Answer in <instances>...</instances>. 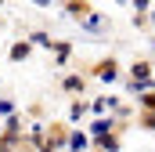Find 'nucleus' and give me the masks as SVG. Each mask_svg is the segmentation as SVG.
Segmentation results:
<instances>
[{
	"instance_id": "f257e3e1",
	"label": "nucleus",
	"mask_w": 155,
	"mask_h": 152,
	"mask_svg": "<svg viewBox=\"0 0 155 152\" xmlns=\"http://www.w3.org/2000/svg\"><path fill=\"white\" fill-rule=\"evenodd\" d=\"M25 54H29V43H15V47H11V58H15V62H22Z\"/></svg>"
},
{
	"instance_id": "f03ea898",
	"label": "nucleus",
	"mask_w": 155,
	"mask_h": 152,
	"mask_svg": "<svg viewBox=\"0 0 155 152\" xmlns=\"http://www.w3.org/2000/svg\"><path fill=\"white\" fill-rule=\"evenodd\" d=\"M69 145H72V149H87V138H83V134H72Z\"/></svg>"
},
{
	"instance_id": "7ed1b4c3",
	"label": "nucleus",
	"mask_w": 155,
	"mask_h": 152,
	"mask_svg": "<svg viewBox=\"0 0 155 152\" xmlns=\"http://www.w3.org/2000/svg\"><path fill=\"white\" fill-rule=\"evenodd\" d=\"M65 87H69V91H83V80H76V76H69V80H65Z\"/></svg>"
},
{
	"instance_id": "20e7f679",
	"label": "nucleus",
	"mask_w": 155,
	"mask_h": 152,
	"mask_svg": "<svg viewBox=\"0 0 155 152\" xmlns=\"http://www.w3.org/2000/svg\"><path fill=\"white\" fill-rule=\"evenodd\" d=\"M97 73L105 76V80H112V76H116V65H112V62H108V65H101V69H97Z\"/></svg>"
},
{
	"instance_id": "39448f33",
	"label": "nucleus",
	"mask_w": 155,
	"mask_h": 152,
	"mask_svg": "<svg viewBox=\"0 0 155 152\" xmlns=\"http://www.w3.org/2000/svg\"><path fill=\"white\" fill-rule=\"evenodd\" d=\"M33 43H43V47H51V36H47V33H33Z\"/></svg>"
},
{
	"instance_id": "423d86ee",
	"label": "nucleus",
	"mask_w": 155,
	"mask_h": 152,
	"mask_svg": "<svg viewBox=\"0 0 155 152\" xmlns=\"http://www.w3.org/2000/svg\"><path fill=\"white\" fill-rule=\"evenodd\" d=\"M134 4H137V11H144V7H148V0H134Z\"/></svg>"
},
{
	"instance_id": "0eeeda50",
	"label": "nucleus",
	"mask_w": 155,
	"mask_h": 152,
	"mask_svg": "<svg viewBox=\"0 0 155 152\" xmlns=\"http://www.w3.org/2000/svg\"><path fill=\"white\" fill-rule=\"evenodd\" d=\"M33 4H40V7H47V4H51V0H33Z\"/></svg>"
}]
</instances>
